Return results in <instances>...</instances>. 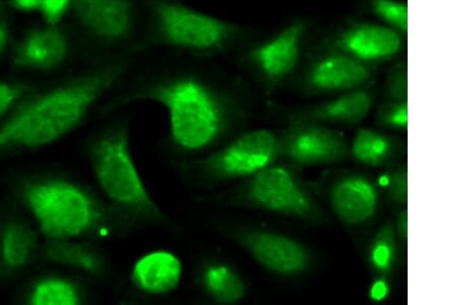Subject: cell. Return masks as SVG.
Instances as JSON below:
<instances>
[{"mask_svg":"<svg viewBox=\"0 0 462 305\" xmlns=\"http://www.w3.org/2000/svg\"><path fill=\"white\" fill-rule=\"evenodd\" d=\"M69 53V43L56 26L36 29L14 51V65L30 70L48 71L61 66Z\"/></svg>","mask_w":462,"mask_h":305,"instance_id":"15","label":"cell"},{"mask_svg":"<svg viewBox=\"0 0 462 305\" xmlns=\"http://www.w3.org/2000/svg\"><path fill=\"white\" fill-rule=\"evenodd\" d=\"M181 260L169 251H154L139 258L134 264L131 279L141 291L151 295L173 292L180 284Z\"/></svg>","mask_w":462,"mask_h":305,"instance_id":"16","label":"cell"},{"mask_svg":"<svg viewBox=\"0 0 462 305\" xmlns=\"http://www.w3.org/2000/svg\"><path fill=\"white\" fill-rule=\"evenodd\" d=\"M10 32L9 28L4 23H0V54L3 53L7 42H9Z\"/></svg>","mask_w":462,"mask_h":305,"instance_id":"33","label":"cell"},{"mask_svg":"<svg viewBox=\"0 0 462 305\" xmlns=\"http://www.w3.org/2000/svg\"><path fill=\"white\" fill-rule=\"evenodd\" d=\"M390 295V285L384 278L377 279L369 290V297L374 302H383Z\"/></svg>","mask_w":462,"mask_h":305,"instance_id":"30","label":"cell"},{"mask_svg":"<svg viewBox=\"0 0 462 305\" xmlns=\"http://www.w3.org/2000/svg\"><path fill=\"white\" fill-rule=\"evenodd\" d=\"M245 198L252 206L265 211L311 222L325 218L310 193L285 167L271 165L253 175Z\"/></svg>","mask_w":462,"mask_h":305,"instance_id":"6","label":"cell"},{"mask_svg":"<svg viewBox=\"0 0 462 305\" xmlns=\"http://www.w3.org/2000/svg\"><path fill=\"white\" fill-rule=\"evenodd\" d=\"M372 270L380 275L393 272L397 263V234L393 223L387 222L379 229L368 252Z\"/></svg>","mask_w":462,"mask_h":305,"instance_id":"23","label":"cell"},{"mask_svg":"<svg viewBox=\"0 0 462 305\" xmlns=\"http://www.w3.org/2000/svg\"><path fill=\"white\" fill-rule=\"evenodd\" d=\"M337 44L342 53L364 63L385 62L403 49V34L384 24L361 23L342 32Z\"/></svg>","mask_w":462,"mask_h":305,"instance_id":"13","label":"cell"},{"mask_svg":"<svg viewBox=\"0 0 462 305\" xmlns=\"http://www.w3.org/2000/svg\"><path fill=\"white\" fill-rule=\"evenodd\" d=\"M39 251V239L23 219L11 216L0 223V272L16 273L32 263Z\"/></svg>","mask_w":462,"mask_h":305,"instance_id":"17","label":"cell"},{"mask_svg":"<svg viewBox=\"0 0 462 305\" xmlns=\"http://www.w3.org/2000/svg\"><path fill=\"white\" fill-rule=\"evenodd\" d=\"M42 254L50 263L89 275L100 277L107 272L106 258L99 251L76 240H49L44 244Z\"/></svg>","mask_w":462,"mask_h":305,"instance_id":"18","label":"cell"},{"mask_svg":"<svg viewBox=\"0 0 462 305\" xmlns=\"http://www.w3.org/2000/svg\"><path fill=\"white\" fill-rule=\"evenodd\" d=\"M380 125L392 129H406L408 126V102L391 101L383 104L377 113Z\"/></svg>","mask_w":462,"mask_h":305,"instance_id":"25","label":"cell"},{"mask_svg":"<svg viewBox=\"0 0 462 305\" xmlns=\"http://www.w3.org/2000/svg\"><path fill=\"white\" fill-rule=\"evenodd\" d=\"M346 140L341 134L317 124H297L280 140V154L296 166H322L345 160Z\"/></svg>","mask_w":462,"mask_h":305,"instance_id":"9","label":"cell"},{"mask_svg":"<svg viewBox=\"0 0 462 305\" xmlns=\"http://www.w3.org/2000/svg\"><path fill=\"white\" fill-rule=\"evenodd\" d=\"M88 155L97 182L117 209L140 219L166 222L141 178L125 126H114L91 140Z\"/></svg>","mask_w":462,"mask_h":305,"instance_id":"3","label":"cell"},{"mask_svg":"<svg viewBox=\"0 0 462 305\" xmlns=\"http://www.w3.org/2000/svg\"><path fill=\"white\" fill-rule=\"evenodd\" d=\"M372 13L401 34L408 32V5L402 0H370Z\"/></svg>","mask_w":462,"mask_h":305,"instance_id":"24","label":"cell"},{"mask_svg":"<svg viewBox=\"0 0 462 305\" xmlns=\"http://www.w3.org/2000/svg\"><path fill=\"white\" fill-rule=\"evenodd\" d=\"M387 93L394 101L408 99V72L407 65L403 62L393 66L387 78Z\"/></svg>","mask_w":462,"mask_h":305,"instance_id":"27","label":"cell"},{"mask_svg":"<svg viewBox=\"0 0 462 305\" xmlns=\"http://www.w3.org/2000/svg\"><path fill=\"white\" fill-rule=\"evenodd\" d=\"M125 71V64H110L47 90L27 94L0 123V160L41 150L69 135Z\"/></svg>","mask_w":462,"mask_h":305,"instance_id":"1","label":"cell"},{"mask_svg":"<svg viewBox=\"0 0 462 305\" xmlns=\"http://www.w3.org/2000/svg\"><path fill=\"white\" fill-rule=\"evenodd\" d=\"M371 77L368 64L341 51L312 64L305 74L303 84L311 93H346L361 88Z\"/></svg>","mask_w":462,"mask_h":305,"instance_id":"11","label":"cell"},{"mask_svg":"<svg viewBox=\"0 0 462 305\" xmlns=\"http://www.w3.org/2000/svg\"><path fill=\"white\" fill-rule=\"evenodd\" d=\"M396 234L399 236L401 241L407 242L408 239V211L407 209L402 210L397 218Z\"/></svg>","mask_w":462,"mask_h":305,"instance_id":"31","label":"cell"},{"mask_svg":"<svg viewBox=\"0 0 462 305\" xmlns=\"http://www.w3.org/2000/svg\"><path fill=\"white\" fill-rule=\"evenodd\" d=\"M18 198L48 240H77L102 225L100 206L77 183L53 176L30 178Z\"/></svg>","mask_w":462,"mask_h":305,"instance_id":"2","label":"cell"},{"mask_svg":"<svg viewBox=\"0 0 462 305\" xmlns=\"http://www.w3.org/2000/svg\"><path fill=\"white\" fill-rule=\"evenodd\" d=\"M153 11L163 40L175 48L207 53L225 47L236 32L226 21L170 0L156 2Z\"/></svg>","mask_w":462,"mask_h":305,"instance_id":"5","label":"cell"},{"mask_svg":"<svg viewBox=\"0 0 462 305\" xmlns=\"http://www.w3.org/2000/svg\"><path fill=\"white\" fill-rule=\"evenodd\" d=\"M308 24L296 21L271 40L250 51V60L270 83H280L292 74L300 63Z\"/></svg>","mask_w":462,"mask_h":305,"instance_id":"10","label":"cell"},{"mask_svg":"<svg viewBox=\"0 0 462 305\" xmlns=\"http://www.w3.org/2000/svg\"><path fill=\"white\" fill-rule=\"evenodd\" d=\"M390 197L394 203L407 205L408 202V172L407 169L397 170L393 174L389 186Z\"/></svg>","mask_w":462,"mask_h":305,"instance_id":"29","label":"cell"},{"mask_svg":"<svg viewBox=\"0 0 462 305\" xmlns=\"http://www.w3.org/2000/svg\"><path fill=\"white\" fill-rule=\"evenodd\" d=\"M393 146L389 137L370 129L356 133L352 145L355 159L369 167H380L389 162Z\"/></svg>","mask_w":462,"mask_h":305,"instance_id":"22","label":"cell"},{"mask_svg":"<svg viewBox=\"0 0 462 305\" xmlns=\"http://www.w3.org/2000/svg\"><path fill=\"white\" fill-rule=\"evenodd\" d=\"M206 293L221 304L240 302L245 295V285L241 275L226 264L208 266L202 274Z\"/></svg>","mask_w":462,"mask_h":305,"instance_id":"20","label":"cell"},{"mask_svg":"<svg viewBox=\"0 0 462 305\" xmlns=\"http://www.w3.org/2000/svg\"><path fill=\"white\" fill-rule=\"evenodd\" d=\"M279 155V138L271 131L260 129L244 134L202 165L215 180H236L273 165Z\"/></svg>","mask_w":462,"mask_h":305,"instance_id":"7","label":"cell"},{"mask_svg":"<svg viewBox=\"0 0 462 305\" xmlns=\"http://www.w3.org/2000/svg\"><path fill=\"white\" fill-rule=\"evenodd\" d=\"M42 0H13V5L22 12L40 11Z\"/></svg>","mask_w":462,"mask_h":305,"instance_id":"32","label":"cell"},{"mask_svg":"<svg viewBox=\"0 0 462 305\" xmlns=\"http://www.w3.org/2000/svg\"><path fill=\"white\" fill-rule=\"evenodd\" d=\"M374 102L370 92L356 88L307 111L303 118L308 122L356 124L368 116Z\"/></svg>","mask_w":462,"mask_h":305,"instance_id":"19","label":"cell"},{"mask_svg":"<svg viewBox=\"0 0 462 305\" xmlns=\"http://www.w3.org/2000/svg\"><path fill=\"white\" fill-rule=\"evenodd\" d=\"M139 98L158 102L166 109L171 138L182 150H203L225 129V108L217 97L195 79L167 81Z\"/></svg>","mask_w":462,"mask_h":305,"instance_id":"4","label":"cell"},{"mask_svg":"<svg viewBox=\"0 0 462 305\" xmlns=\"http://www.w3.org/2000/svg\"><path fill=\"white\" fill-rule=\"evenodd\" d=\"M71 6L80 23L98 39L122 42L133 32L135 17L130 0H72Z\"/></svg>","mask_w":462,"mask_h":305,"instance_id":"12","label":"cell"},{"mask_svg":"<svg viewBox=\"0 0 462 305\" xmlns=\"http://www.w3.org/2000/svg\"><path fill=\"white\" fill-rule=\"evenodd\" d=\"M29 93V88L25 85L0 81V122H3Z\"/></svg>","mask_w":462,"mask_h":305,"instance_id":"26","label":"cell"},{"mask_svg":"<svg viewBox=\"0 0 462 305\" xmlns=\"http://www.w3.org/2000/svg\"><path fill=\"white\" fill-rule=\"evenodd\" d=\"M26 302L32 305H77L81 302V297L72 282L48 277L34 282L29 290Z\"/></svg>","mask_w":462,"mask_h":305,"instance_id":"21","label":"cell"},{"mask_svg":"<svg viewBox=\"0 0 462 305\" xmlns=\"http://www.w3.org/2000/svg\"><path fill=\"white\" fill-rule=\"evenodd\" d=\"M332 209L347 226H361L375 215L379 196L374 183L361 175L341 178L330 192Z\"/></svg>","mask_w":462,"mask_h":305,"instance_id":"14","label":"cell"},{"mask_svg":"<svg viewBox=\"0 0 462 305\" xmlns=\"http://www.w3.org/2000/svg\"><path fill=\"white\" fill-rule=\"evenodd\" d=\"M72 0H42L41 12L51 26H56L71 6Z\"/></svg>","mask_w":462,"mask_h":305,"instance_id":"28","label":"cell"},{"mask_svg":"<svg viewBox=\"0 0 462 305\" xmlns=\"http://www.w3.org/2000/svg\"><path fill=\"white\" fill-rule=\"evenodd\" d=\"M240 247L268 272L279 275L302 274L314 264V257L303 244L268 230L244 229L231 234Z\"/></svg>","mask_w":462,"mask_h":305,"instance_id":"8","label":"cell"}]
</instances>
